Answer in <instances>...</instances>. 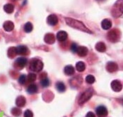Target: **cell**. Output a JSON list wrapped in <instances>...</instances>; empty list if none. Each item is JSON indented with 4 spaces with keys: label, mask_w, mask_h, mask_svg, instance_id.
<instances>
[{
    "label": "cell",
    "mask_w": 123,
    "mask_h": 117,
    "mask_svg": "<svg viewBox=\"0 0 123 117\" xmlns=\"http://www.w3.org/2000/svg\"><path fill=\"white\" fill-rule=\"evenodd\" d=\"M66 21L69 26H70L73 28L82 30V31L86 32L87 33H92V31L88 29L82 22H81L78 20L73 19L71 18H66Z\"/></svg>",
    "instance_id": "6da1fadb"
},
{
    "label": "cell",
    "mask_w": 123,
    "mask_h": 117,
    "mask_svg": "<svg viewBox=\"0 0 123 117\" xmlns=\"http://www.w3.org/2000/svg\"><path fill=\"white\" fill-rule=\"evenodd\" d=\"M93 92L94 90L92 88H89L86 90H85L80 97L79 99H78V104L80 105H83L85 102L87 101H89L90 99V98L92 97L93 95Z\"/></svg>",
    "instance_id": "7a4b0ae2"
},
{
    "label": "cell",
    "mask_w": 123,
    "mask_h": 117,
    "mask_svg": "<svg viewBox=\"0 0 123 117\" xmlns=\"http://www.w3.org/2000/svg\"><path fill=\"white\" fill-rule=\"evenodd\" d=\"M43 67H44V64L42 61L37 58H33L30 63V68L35 72L41 71Z\"/></svg>",
    "instance_id": "3957f363"
},
{
    "label": "cell",
    "mask_w": 123,
    "mask_h": 117,
    "mask_svg": "<svg viewBox=\"0 0 123 117\" xmlns=\"http://www.w3.org/2000/svg\"><path fill=\"white\" fill-rule=\"evenodd\" d=\"M112 16L114 17H119L123 13V0L117 1L111 11Z\"/></svg>",
    "instance_id": "277c9868"
},
{
    "label": "cell",
    "mask_w": 123,
    "mask_h": 117,
    "mask_svg": "<svg viewBox=\"0 0 123 117\" xmlns=\"http://www.w3.org/2000/svg\"><path fill=\"white\" fill-rule=\"evenodd\" d=\"M108 37L112 42H115L120 38V32L116 29L112 30L108 32Z\"/></svg>",
    "instance_id": "5b68a950"
},
{
    "label": "cell",
    "mask_w": 123,
    "mask_h": 117,
    "mask_svg": "<svg viewBox=\"0 0 123 117\" xmlns=\"http://www.w3.org/2000/svg\"><path fill=\"white\" fill-rule=\"evenodd\" d=\"M96 113L98 117H105L108 115V110L104 106H98L96 109Z\"/></svg>",
    "instance_id": "8992f818"
},
{
    "label": "cell",
    "mask_w": 123,
    "mask_h": 117,
    "mask_svg": "<svg viewBox=\"0 0 123 117\" xmlns=\"http://www.w3.org/2000/svg\"><path fill=\"white\" fill-rule=\"evenodd\" d=\"M117 69H118L117 64L115 62H113V61H110L106 65V70L110 73L115 72L116 71H117Z\"/></svg>",
    "instance_id": "52a82bcc"
},
{
    "label": "cell",
    "mask_w": 123,
    "mask_h": 117,
    "mask_svg": "<svg viewBox=\"0 0 123 117\" xmlns=\"http://www.w3.org/2000/svg\"><path fill=\"white\" fill-rule=\"evenodd\" d=\"M111 88L115 92H120L123 88L122 83H120V81L117 80H114L111 83Z\"/></svg>",
    "instance_id": "ba28073f"
},
{
    "label": "cell",
    "mask_w": 123,
    "mask_h": 117,
    "mask_svg": "<svg viewBox=\"0 0 123 117\" xmlns=\"http://www.w3.org/2000/svg\"><path fill=\"white\" fill-rule=\"evenodd\" d=\"M28 60L27 58H24V57H20L18 58L16 61H15V64L20 68H23V67L25 66V65L27 64Z\"/></svg>",
    "instance_id": "9c48e42d"
},
{
    "label": "cell",
    "mask_w": 123,
    "mask_h": 117,
    "mask_svg": "<svg viewBox=\"0 0 123 117\" xmlns=\"http://www.w3.org/2000/svg\"><path fill=\"white\" fill-rule=\"evenodd\" d=\"M67 38H68V33L66 31L61 30V31L58 32L56 35V39L59 42H64L66 40Z\"/></svg>",
    "instance_id": "30bf717a"
},
{
    "label": "cell",
    "mask_w": 123,
    "mask_h": 117,
    "mask_svg": "<svg viewBox=\"0 0 123 117\" xmlns=\"http://www.w3.org/2000/svg\"><path fill=\"white\" fill-rule=\"evenodd\" d=\"M47 23L50 26H55L58 23V17L55 14H51L47 17Z\"/></svg>",
    "instance_id": "8fae6325"
},
{
    "label": "cell",
    "mask_w": 123,
    "mask_h": 117,
    "mask_svg": "<svg viewBox=\"0 0 123 117\" xmlns=\"http://www.w3.org/2000/svg\"><path fill=\"white\" fill-rule=\"evenodd\" d=\"M44 39L46 43H47L49 45H51V44H54L55 42V36L52 33H47L45 35Z\"/></svg>",
    "instance_id": "7c38bea8"
},
{
    "label": "cell",
    "mask_w": 123,
    "mask_h": 117,
    "mask_svg": "<svg viewBox=\"0 0 123 117\" xmlns=\"http://www.w3.org/2000/svg\"><path fill=\"white\" fill-rule=\"evenodd\" d=\"M77 54L80 56V57H85L86 55L88 53V49L84 47V46H80V47H77Z\"/></svg>",
    "instance_id": "4fadbf2b"
},
{
    "label": "cell",
    "mask_w": 123,
    "mask_h": 117,
    "mask_svg": "<svg viewBox=\"0 0 123 117\" xmlns=\"http://www.w3.org/2000/svg\"><path fill=\"white\" fill-rule=\"evenodd\" d=\"M16 51H17V54H20V55H26L28 54V47L24 45H20L18 47H17Z\"/></svg>",
    "instance_id": "5bb4252c"
},
{
    "label": "cell",
    "mask_w": 123,
    "mask_h": 117,
    "mask_svg": "<svg viewBox=\"0 0 123 117\" xmlns=\"http://www.w3.org/2000/svg\"><path fill=\"white\" fill-rule=\"evenodd\" d=\"M3 28L6 31L11 32L14 28V24H13V22H11L10 20H7V21L4 22V23L3 25Z\"/></svg>",
    "instance_id": "9a60e30c"
},
{
    "label": "cell",
    "mask_w": 123,
    "mask_h": 117,
    "mask_svg": "<svg viewBox=\"0 0 123 117\" xmlns=\"http://www.w3.org/2000/svg\"><path fill=\"white\" fill-rule=\"evenodd\" d=\"M26 104V99L23 96H18L16 99V104L18 107H23Z\"/></svg>",
    "instance_id": "2e32d148"
},
{
    "label": "cell",
    "mask_w": 123,
    "mask_h": 117,
    "mask_svg": "<svg viewBox=\"0 0 123 117\" xmlns=\"http://www.w3.org/2000/svg\"><path fill=\"white\" fill-rule=\"evenodd\" d=\"M101 27L104 30H109L112 27V22L108 19H104L101 22Z\"/></svg>",
    "instance_id": "e0dca14e"
},
{
    "label": "cell",
    "mask_w": 123,
    "mask_h": 117,
    "mask_svg": "<svg viewBox=\"0 0 123 117\" xmlns=\"http://www.w3.org/2000/svg\"><path fill=\"white\" fill-rule=\"evenodd\" d=\"M64 73L67 76H73L75 73V68L71 65H68L64 68Z\"/></svg>",
    "instance_id": "ac0fdd59"
},
{
    "label": "cell",
    "mask_w": 123,
    "mask_h": 117,
    "mask_svg": "<svg viewBox=\"0 0 123 117\" xmlns=\"http://www.w3.org/2000/svg\"><path fill=\"white\" fill-rule=\"evenodd\" d=\"M96 49L100 52H104L106 50V46L104 42H99L96 45Z\"/></svg>",
    "instance_id": "d6986e66"
},
{
    "label": "cell",
    "mask_w": 123,
    "mask_h": 117,
    "mask_svg": "<svg viewBox=\"0 0 123 117\" xmlns=\"http://www.w3.org/2000/svg\"><path fill=\"white\" fill-rule=\"evenodd\" d=\"M37 85L35 84H31L27 88V92L29 94L32 95V94L36 93L37 92Z\"/></svg>",
    "instance_id": "ffe728a7"
},
{
    "label": "cell",
    "mask_w": 123,
    "mask_h": 117,
    "mask_svg": "<svg viewBox=\"0 0 123 117\" xmlns=\"http://www.w3.org/2000/svg\"><path fill=\"white\" fill-rule=\"evenodd\" d=\"M4 10L7 13H11L14 11V6L11 4H6L4 6Z\"/></svg>",
    "instance_id": "44dd1931"
},
{
    "label": "cell",
    "mask_w": 123,
    "mask_h": 117,
    "mask_svg": "<svg viewBox=\"0 0 123 117\" xmlns=\"http://www.w3.org/2000/svg\"><path fill=\"white\" fill-rule=\"evenodd\" d=\"M7 54H8V57H9V58H13V57L17 54L16 47H10L9 49H8Z\"/></svg>",
    "instance_id": "7402d4cb"
},
{
    "label": "cell",
    "mask_w": 123,
    "mask_h": 117,
    "mask_svg": "<svg viewBox=\"0 0 123 117\" xmlns=\"http://www.w3.org/2000/svg\"><path fill=\"white\" fill-rule=\"evenodd\" d=\"M85 64L83 61H79L76 64V69L79 72H82L85 70Z\"/></svg>",
    "instance_id": "603a6c76"
},
{
    "label": "cell",
    "mask_w": 123,
    "mask_h": 117,
    "mask_svg": "<svg viewBox=\"0 0 123 117\" xmlns=\"http://www.w3.org/2000/svg\"><path fill=\"white\" fill-rule=\"evenodd\" d=\"M56 88L57 90L60 92H63L66 90V85L62 82H58L56 84Z\"/></svg>",
    "instance_id": "cb8c5ba5"
},
{
    "label": "cell",
    "mask_w": 123,
    "mask_h": 117,
    "mask_svg": "<svg viewBox=\"0 0 123 117\" xmlns=\"http://www.w3.org/2000/svg\"><path fill=\"white\" fill-rule=\"evenodd\" d=\"M32 30H33V26H32V24L30 22L26 23L25 25L24 26V30H25V32L29 33V32H32Z\"/></svg>",
    "instance_id": "d4e9b609"
},
{
    "label": "cell",
    "mask_w": 123,
    "mask_h": 117,
    "mask_svg": "<svg viewBox=\"0 0 123 117\" xmlns=\"http://www.w3.org/2000/svg\"><path fill=\"white\" fill-rule=\"evenodd\" d=\"M77 77L73 78V79L70 80V85H71L72 87L78 86L79 85H80L82 83V80H80H80H77Z\"/></svg>",
    "instance_id": "484cf974"
},
{
    "label": "cell",
    "mask_w": 123,
    "mask_h": 117,
    "mask_svg": "<svg viewBox=\"0 0 123 117\" xmlns=\"http://www.w3.org/2000/svg\"><path fill=\"white\" fill-rule=\"evenodd\" d=\"M86 82L88 83V84H93L95 82V78L94 76L92 75H88L86 77Z\"/></svg>",
    "instance_id": "4316f807"
},
{
    "label": "cell",
    "mask_w": 123,
    "mask_h": 117,
    "mask_svg": "<svg viewBox=\"0 0 123 117\" xmlns=\"http://www.w3.org/2000/svg\"><path fill=\"white\" fill-rule=\"evenodd\" d=\"M41 85L44 88H47L50 85V81L47 78H44L41 80Z\"/></svg>",
    "instance_id": "83f0119b"
},
{
    "label": "cell",
    "mask_w": 123,
    "mask_h": 117,
    "mask_svg": "<svg viewBox=\"0 0 123 117\" xmlns=\"http://www.w3.org/2000/svg\"><path fill=\"white\" fill-rule=\"evenodd\" d=\"M11 113L15 117H19L21 114L22 111H21V110L20 109H18V108H13L11 110Z\"/></svg>",
    "instance_id": "f1b7e54d"
},
{
    "label": "cell",
    "mask_w": 123,
    "mask_h": 117,
    "mask_svg": "<svg viewBox=\"0 0 123 117\" xmlns=\"http://www.w3.org/2000/svg\"><path fill=\"white\" fill-rule=\"evenodd\" d=\"M26 82V76L25 75H21L18 78V83L21 85L25 84Z\"/></svg>",
    "instance_id": "f546056e"
},
{
    "label": "cell",
    "mask_w": 123,
    "mask_h": 117,
    "mask_svg": "<svg viewBox=\"0 0 123 117\" xmlns=\"http://www.w3.org/2000/svg\"><path fill=\"white\" fill-rule=\"evenodd\" d=\"M28 79L29 82L32 83L36 80V75L35 73H30L28 76Z\"/></svg>",
    "instance_id": "4dcf8cb0"
},
{
    "label": "cell",
    "mask_w": 123,
    "mask_h": 117,
    "mask_svg": "<svg viewBox=\"0 0 123 117\" xmlns=\"http://www.w3.org/2000/svg\"><path fill=\"white\" fill-rule=\"evenodd\" d=\"M24 117H33V113L32 111L27 109L24 112Z\"/></svg>",
    "instance_id": "1f68e13d"
},
{
    "label": "cell",
    "mask_w": 123,
    "mask_h": 117,
    "mask_svg": "<svg viewBox=\"0 0 123 117\" xmlns=\"http://www.w3.org/2000/svg\"><path fill=\"white\" fill-rule=\"evenodd\" d=\"M77 45H76L75 43H73L72 45H71V51L74 53L77 52Z\"/></svg>",
    "instance_id": "d6a6232c"
},
{
    "label": "cell",
    "mask_w": 123,
    "mask_h": 117,
    "mask_svg": "<svg viewBox=\"0 0 123 117\" xmlns=\"http://www.w3.org/2000/svg\"><path fill=\"white\" fill-rule=\"evenodd\" d=\"M86 117H96V116H95V114L93 113V112L89 111V112H88V113L86 114Z\"/></svg>",
    "instance_id": "836d02e7"
},
{
    "label": "cell",
    "mask_w": 123,
    "mask_h": 117,
    "mask_svg": "<svg viewBox=\"0 0 123 117\" xmlns=\"http://www.w3.org/2000/svg\"><path fill=\"white\" fill-rule=\"evenodd\" d=\"M98 1H104V0H98Z\"/></svg>",
    "instance_id": "e575fe53"
}]
</instances>
